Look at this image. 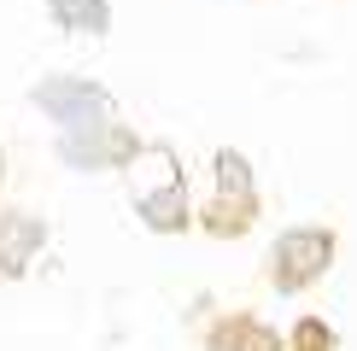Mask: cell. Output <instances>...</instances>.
<instances>
[{
    "mask_svg": "<svg viewBox=\"0 0 357 351\" xmlns=\"http://www.w3.org/2000/svg\"><path fill=\"white\" fill-rule=\"evenodd\" d=\"M258 223V182H252V164L234 146L217 153V205L205 211V228L211 234H246Z\"/></svg>",
    "mask_w": 357,
    "mask_h": 351,
    "instance_id": "2",
    "label": "cell"
},
{
    "mask_svg": "<svg viewBox=\"0 0 357 351\" xmlns=\"http://www.w3.org/2000/svg\"><path fill=\"white\" fill-rule=\"evenodd\" d=\"M36 100L47 106V117H59V123L70 129V135H77V129L106 123V106H112V100L100 94V88H88V82H41Z\"/></svg>",
    "mask_w": 357,
    "mask_h": 351,
    "instance_id": "4",
    "label": "cell"
},
{
    "mask_svg": "<svg viewBox=\"0 0 357 351\" xmlns=\"http://www.w3.org/2000/svg\"><path fill=\"white\" fill-rule=\"evenodd\" d=\"M205 345H211V351H281L275 328L258 322V316H222L217 328L205 334Z\"/></svg>",
    "mask_w": 357,
    "mask_h": 351,
    "instance_id": "6",
    "label": "cell"
},
{
    "mask_svg": "<svg viewBox=\"0 0 357 351\" xmlns=\"http://www.w3.org/2000/svg\"><path fill=\"white\" fill-rule=\"evenodd\" d=\"M287 351H340V340L322 316H299V328L287 334Z\"/></svg>",
    "mask_w": 357,
    "mask_h": 351,
    "instance_id": "8",
    "label": "cell"
},
{
    "mask_svg": "<svg viewBox=\"0 0 357 351\" xmlns=\"http://www.w3.org/2000/svg\"><path fill=\"white\" fill-rule=\"evenodd\" d=\"M53 18L70 24V29H88V36H100V29L112 24L106 0H53Z\"/></svg>",
    "mask_w": 357,
    "mask_h": 351,
    "instance_id": "7",
    "label": "cell"
},
{
    "mask_svg": "<svg viewBox=\"0 0 357 351\" xmlns=\"http://www.w3.org/2000/svg\"><path fill=\"white\" fill-rule=\"evenodd\" d=\"M41 240H47V228L36 217H0V275H24Z\"/></svg>",
    "mask_w": 357,
    "mask_h": 351,
    "instance_id": "5",
    "label": "cell"
},
{
    "mask_svg": "<svg viewBox=\"0 0 357 351\" xmlns=\"http://www.w3.org/2000/svg\"><path fill=\"white\" fill-rule=\"evenodd\" d=\"M334 263V228H287L270 252V281L281 292H299Z\"/></svg>",
    "mask_w": 357,
    "mask_h": 351,
    "instance_id": "3",
    "label": "cell"
},
{
    "mask_svg": "<svg viewBox=\"0 0 357 351\" xmlns=\"http://www.w3.org/2000/svg\"><path fill=\"white\" fill-rule=\"evenodd\" d=\"M129 199H135L146 228H188V205H182V164L165 153V146H141L129 158Z\"/></svg>",
    "mask_w": 357,
    "mask_h": 351,
    "instance_id": "1",
    "label": "cell"
},
{
    "mask_svg": "<svg viewBox=\"0 0 357 351\" xmlns=\"http://www.w3.org/2000/svg\"><path fill=\"white\" fill-rule=\"evenodd\" d=\"M0 182H6V153H0Z\"/></svg>",
    "mask_w": 357,
    "mask_h": 351,
    "instance_id": "9",
    "label": "cell"
}]
</instances>
